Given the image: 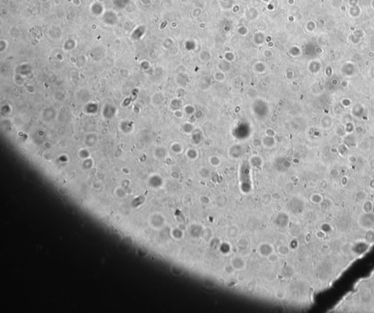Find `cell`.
Returning <instances> with one entry per match:
<instances>
[{"label":"cell","mask_w":374,"mask_h":313,"mask_svg":"<svg viewBox=\"0 0 374 313\" xmlns=\"http://www.w3.org/2000/svg\"><path fill=\"white\" fill-rule=\"evenodd\" d=\"M365 240L368 242H372L374 241V231L372 229H368L365 233Z\"/></svg>","instance_id":"3957f363"},{"label":"cell","mask_w":374,"mask_h":313,"mask_svg":"<svg viewBox=\"0 0 374 313\" xmlns=\"http://www.w3.org/2000/svg\"><path fill=\"white\" fill-rule=\"evenodd\" d=\"M358 224L363 229H370L374 225V215L372 213H364L359 217Z\"/></svg>","instance_id":"6da1fadb"},{"label":"cell","mask_w":374,"mask_h":313,"mask_svg":"<svg viewBox=\"0 0 374 313\" xmlns=\"http://www.w3.org/2000/svg\"><path fill=\"white\" fill-rule=\"evenodd\" d=\"M362 210L364 213H372L373 210V205L370 201H367L363 204Z\"/></svg>","instance_id":"7a4b0ae2"}]
</instances>
